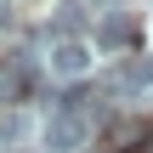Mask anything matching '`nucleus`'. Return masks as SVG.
<instances>
[{
    "label": "nucleus",
    "mask_w": 153,
    "mask_h": 153,
    "mask_svg": "<svg viewBox=\"0 0 153 153\" xmlns=\"http://www.w3.org/2000/svg\"><path fill=\"white\" fill-rule=\"evenodd\" d=\"M85 131H91V119H85V114L57 108V114L45 119V148H51V153H74L79 142H85Z\"/></svg>",
    "instance_id": "1"
},
{
    "label": "nucleus",
    "mask_w": 153,
    "mask_h": 153,
    "mask_svg": "<svg viewBox=\"0 0 153 153\" xmlns=\"http://www.w3.org/2000/svg\"><path fill=\"white\" fill-rule=\"evenodd\" d=\"M131 40H136V17H131L125 6H108V11H97V45L119 51V45H131Z\"/></svg>",
    "instance_id": "2"
},
{
    "label": "nucleus",
    "mask_w": 153,
    "mask_h": 153,
    "mask_svg": "<svg viewBox=\"0 0 153 153\" xmlns=\"http://www.w3.org/2000/svg\"><path fill=\"white\" fill-rule=\"evenodd\" d=\"M85 68H91L85 40H51V74L57 79H85Z\"/></svg>",
    "instance_id": "3"
},
{
    "label": "nucleus",
    "mask_w": 153,
    "mask_h": 153,
    "mask_svg": "<svg viewBox=\"0 0 153 153\" xmlns=\"http://www.w3.org/2000/svg\"><path fill=\"white\" fill-rule=\"evenodd\" d=\"M79 28H85V6L79 0H62L57 17H51V40H79Z\"/></svg>",
    "instance_id": "4"
},
{
    "label": "nucleus",
    "mask_w": 153,
    "mask_h": 153,
    "mask_svg": "<svg viewBox=\"0 0 153 153\" xmlns=\"http://www.w3.org/2000/svg\"><path fill=\"white\" fill-rule=\"evenodd\" d=\"M142 85H153V57H142V62H125V68L114 74V91H142Z\"/></svg>",
    "instance_id": "5"
},
{
    "label": "nucleus",
    "mask_w": 153,
    "mask_h": 153,
    "mask_svg": "<svg viewBox=\"0 0 153 153\" xmlns=\"http://www.w3.org/2000/svg\"><path fill=\"white\" fill-rule=\"evenodd\" d=\"M28 136V114H6L0 119V142H23Z\"/></svg>",
    "instance_id": "6"
},
{
    "label": "nucleus",
    "mask_w": 153,
    "mask_h": 153,
    "mask_svg": "<svg viewBox=\"0 0 153 153\" xmlns=\"http://www.w3.org/2000/svg\"><path fill=\"white\" fill-rule=\"evenodd\" d=\"M6 23H11V6H6V0H0V28H6Z\"/></svg>",
    "instance_id": "7"
},
{
    "label": "nucleus",
    "mask_w": 153,
    "mask_h": 153,
    "mask_svg": "<svg viewBox=\"0 0 153 153\" xmlns=\"http://www.w3.org/2000/svg\"><path fill=\"white\" fill-rule=\"evenodd\" d=\"M97 6H102V11H108V6H119V0H97Z\"/></svg>",
    "instance_id": "8"
},
{
    "label": "nucleus",
    "mask_w": 153,
    "mask_h": 153,
    "mask_svg": "<svg viewBox=\"0 0 153 153\" xmlns=\"http://www.w3.org/2000/svg\"><path fill=\"white\" fill-rule=\"evenodd\" d=\"M148 153H153V148H148Z\"/></svg>",
    "instance_id": "9"
}]
</instances>
